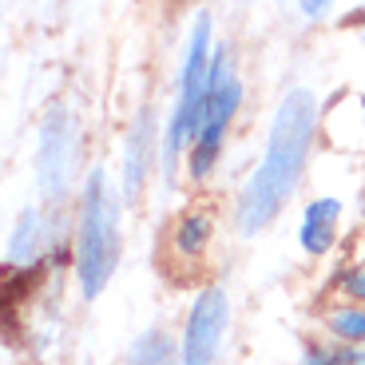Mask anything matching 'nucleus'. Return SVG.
<instances>
[{
	"label": "nucleus",
	"mask_w": 365,
	"mask_h": 365,
	"mask_svg": "<svg viewBox=\"0 0 365 365\" xmlns=\"http://www.w3.org/2000/svg\"><path fill=\"white\" fill-rule=\"evenodd\" d=\"M250 103V80H247V60H242V44L235 36H222L215 48V64H210V88L202 100V115L195 128V143L187 151V167H182V187L187 191H207L215 187L227 151L238 135V123L247 115Z\"/></svg>",
	"instance_id": "20e7f679"
},
{
	"label": "nucleus",
	"mask_w": 365,
	"mask_h": 365,
	"mask_svg": "<svg viewBox=\"0 0 365 365\" xmlns=\"http://www.w3.org/2000/svg\"><path fill=\"white\" fill-rule=\"evenodd\" d=\"M322 302H361L365 306V250L341 258L326 278V298Z\"/></svg>",
	"instance_id": "ddd939ff"
},
{
	"label": "nucleus",
	"mask_w": 365,
	"mask_h": 365,
	"mask_svg": "<svg viewBox=\"0 0 365 365\" xmlns=\"http://www.w3.org/2000/svg\"><path fill=\"white\" fill-rule=\"evenodd\" d=\"M361 167H365V151H361Z\"/></svg>",
	"instance_id": "aec40b11"
},
{
	"label": "nucleus",
	"mask_w": 365,
	"mask_h": 365,
	"mask_svg": "<svg viewBox=\"0 0 365 365\" xmlns=\"http://www.w3.org/2000/svg\"><path fill=\"white\" fill-rule=\"evenodd\" d=\"M235 334V298L222 282H199L179 318V354L175 365H222L227 341Z\"/></svg>",
	"instance_id": "0eeeda50"
},
{
	"label": "nucleus",
	"mask_w": 365,
	"mask_h": 365,
	"mask_svg": "<svg viewBox=\"0 0 365 365\" xmlns=\"http://www.w3.org/2000/svg\"><path fill=\"white\" fill-rule=\"evenodd\" d=\"M219 40V20H215L210 4L191 12L179 36V52H175L171 100L163 108V151H159V191L163 195L182 191V167H187V151L195 143V128H199L202 100H207L210 88V64H215Z\"/></svg>",
	"instance_id": "7ed1b4c3"
},
{
	"label": "nucleus",
	"mask_w": 365,
	"mask_h": 365,
	"mask_svg": "<svg viewBox=\"0 0 365 365\" xmlns=\"http://www.w3.org/2000/svg\"><path fill=\"white\" fill-rule=\"evenodd\" d=\"M322 119H326V103L310 80H294L274 96L262 143L227 207L235 238L255 242L270 235L286 219V210L298 202L322 143Z\"/></svg>",
	"instance_id": "f257e3e1"
},
{
	"label": "nucleus",
	"mask_w": 365,
	"mask_h": 365,
	"mask_svg": "<svg viewBox=\"0 0 365 365\" xmlns=\"http://www.w3.org/2000/svg\"><path fill=\"white\" fill-rule=\"evenodd\" d=\"M222 235V210L215 199H191L182 202L167 219L163 235H159V262H163L167 278L179 282H202V274L210 270V258Z\"/></svg>",
	"instance_id": "423d86ee"
},
{
	"label": "nucleus",
	"mask_w": 365,
	"mask_h": 365,
	"mask_svg": "<svg viewBox=\"0 0 365 365\" xmlns=\"http://www.w3.org/2000/svg\"><path fill=\"white\" fill-rule=\"evenodd\" d=\"M349 365H365V346L349 349Z\"/></svg>",
	"instance_id": "f3484780"
},
{
	"label": "nucleus",
	"mask_w": 365,
	"mask_h": 365,
	"mask_svg": "<svg viewBox=\"0 0 365 365\" xmlns=\"http://www.w3.org/2000/svg\"><path fill=\"white\" fill-rule=\"evenodd\" d=\"M346 219L349 202L334 191L306 195L298 202V219H294V250L306 262H329L346 247Z\"/></svg>",
	"instance_id": "9d476101"
},
{
	"label": "nucleus",
	"mask_w": 365,
	"mask_h": 365,
	"mask_svg": "<svg viewBox=\"0 0 365 365\" xmlns=\"http://www.w3.org/2000/svg\"><path fill=\"white\" fill-rule=\"evenodd\" d=\"M341 12V0H290V16L302 28H326Z\"/></svg>",
	"instance_id": "2eb2a0df"
},
{
	"label": "nucleus",
	"mask_w": 365,
	"mask_h": 365,
	"mask_svg": "<svg viewBox=\"0 0 365 365\" xmlns=\"http://www.w3.org/2000/svg\"><path fill=\"white\" fill-rule=\"evenodd\" d=\"M175 354H179V338H175L167 326H147L131 338L128 354H123V365H175Z\"/></svg>",
	"instance_id": "f8f14e48"
},
{
	"label": "nucleus",
	"mask_w": 365,
	"mask_h": 365,
	"mask_svg": "<svg viewBox=\"0 0 365 365\" xmlns=\"http://www.w3.org/2000/svg\"><path fill=\"white\" fill-rule=\"evenodd\" d=\"M128 199L119 191L115 171L103 159H91L76 202L68 207V238H72V290L83 306L100 302L115 282L123 250H128Z\"/></svg>",
	"instance_id": "f03ea898"
},
{
	"label": "nucleus",
	"mask_w": 365,
	"mask_h": 365,
	"mask_svg": "<svg viewBox=\"0 0 365 365\" xmlns=\"http://www.w3.org/2000/svg\"><path fill=\"white\" fill-rule=\"evenodd\" d=\"M64 235H68V210H48L44 202H24L4 230V270L12 278L40 274L52 242Z\"/></svg>",
	"instance_id": "1a4fd4ad"
},
{
	"label": "nucleus",
	"mask_w": 365,
	"mask_h": 365,
	"mask_svg": "<svg viewBox=\"0 0 365 365\" xmlns=\"http://www.w3.org/2000/svg\"><path fill=\"white\" fill-rule=\"evenodd\" d=\"M294 365H349V349L338 346V341H329L322 329H306L298 341V357Z\"/></svg>",
	"instance_id": "4468645a"
},
{
	"label": "nucleus",
	"mask_w": 365,
	"mask_h": 365,
	"mask_svg": "<svg viewBox=\"0 0 365 365\" xmlns=\"http://www.w3.org/2000/svg\"><path fill=\"white\" fill-rule=\"evenodd\" d=\"M83 115L76 103L52 100L36 119V151H32V187L48 210H68L76 202L88 159H83Z\"/></svg>",
	"instance_id": "39448f33"
},
{
	"label": "nucleus",
	"mask_w": 365,
	"mask_h": 365,
	"mask_svg": "<svg viewBox=\"0 0 365 365\" xmlns=\"http://www.w3.org/2000/svg\"><path fill=\"white\" fill-rule=\"evenodd\" d=\"M354 9H365V0H357V4H354Z\"/></svg>",
	"instance_id": "6ab92c4d"
},
{
	"label": "nucleus",
	"mask_w": 365,
	"mask_h": 365,
	"mask_svg": "<svg viewBox=\"0 0 365 365\" xmlns=\"http://www.w3.org/2000/svg\"><path fill=\"white\" fill-rule=\"evenodd\" d=\"M163 4L175 12H199V9H207L210 0H163Z\"/></svg>",
	"instance_id": "dca6fc26"
},
{
	"label": "nucleus",
	"mask_w": 365,
	"mask_h": 365,
	"mask_svg": "<svg viewBox=\"0 0 365 365\" xmlns=\"http://www.w3.org/2000/svg\"><path fill=\"white\" fill-rule=\"evenodd\" d=\"M314 329H322L329 341H338L346 349L365 346V306L361 302H318Z\"/></svg>",
	"instance_id": "9b49d317"
},
{
	"label": "nucleus",
	"mask_w": 365,
	"mask_h": 365,
	"mask_svg": "<svg viewBox=\"0 0 365 365\" xmlns=\"http://www.w3.org/2000/svg\"><path fill=\"white\" fill-rule=\"evenodd\" d=\"M274 4H286V9H290V0H274Z\"/></svg>",
	"instance_id": "a211bd4d"
},
{
	"label": "nucleus",
	"mask_w": 365,
	"mask_h": 365,
	"mask_svg": "<svg viewBox=\"0 0 365 365\" xmlns=\"http://www.w3.org/2000/svg\"><path fill=\"white\" fill-rule=\"evenodd\" d=\"M159 151H163V108L143 100L119 131V151L111 167L131 210L143 207V199L159 182Z\"/></svg>",
	"instance_id": "6e6552de"
}]
</instances>
